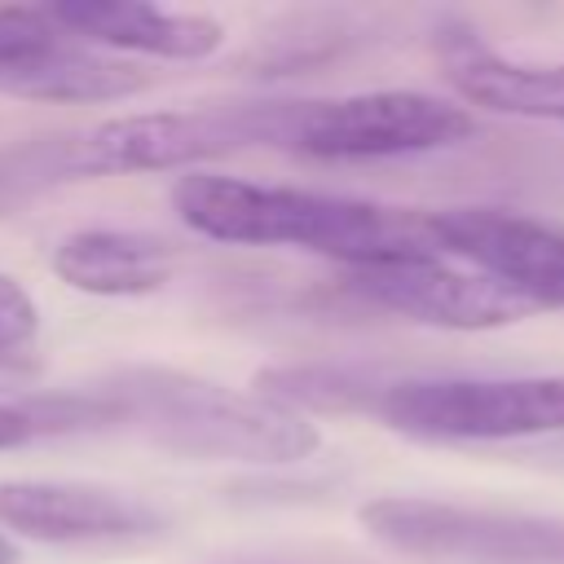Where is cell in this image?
Listing matches in <instances>:
<instances>
[{
	"label": "cell",
	"instance_id": "1",
	"mask_svg": "<svg viewBox=\"0 0 564 564\" xmlns=\"http://www.w3.org/2000/svg\"><path fill=\"white\" fill-rule=\"evenodd\" d=\"M172 207L203 238L234 247H300L330 256L348 269L432 247L423 229V212L414 207H383L366 198L317 194L295 185H260L216 172L176 176Z\"/></svg>",
	"mask_w": 564,
	"mask_h": 564
},
{
	"label": "cell",
	"instance_id": "2",
	"mask_svg": "<svg viewBox=\"0 0 564 564\" xmlns=\"http://www.w3.org/2000/svg\"><path fill=\"white\" fill-rule=\"evenodd\" d=\"M93 392L110 405V423L176 458L278 467L304 463L322 445L308 414L172 366H123L93 383Z\"/></svg>",
	"mask_w": 564,
	"mask_h": 564
},
{
	"label": "cell",
	"instance_id": "3",
	"mask_svg": "<svg viewBox=\"0 0 564 564\" xmlns=\"http://www.w3.org/2000/svg\"><path fill=\"white\" fill-rule=\"evenodd\" d=\"M278 101L256 106H207V110H145L101 119L75 137H53L9 154L22 181L48 185L66 176H128V172H194L198 163L273 145Z\"/></svg>",
	"mask_w": 564,
	"mask_h": 564
},
{
	"label": "cell",
	"instance_id": "4",
	"mask_svg": "<svg viewBox=\"0 0 564 564\" xmlns=\"http://www.w3.org/2000/svg\"><path fill=\"white\" fill-rule=\"evenodd\" d=\"M471 132V110L449 97L419 88H375L317 101H278L273 145L304 159L361 163L449 150Z\"/></svg>",
	"mask_w": 564,
	"mask_h": 564
},
{
	"label": "cell",
	"instance_id": "5",
	"mask_svg": "<svg viewBox=\"0 0 564 564\" xmlns=\"http://www.w3.org/2000/svg\"><path fill=\"white\" fill-rule=\"evenodd\" d=\"M361 529L423 564H564V516L454 502V498H370L357 511Z\"/></svg>",
	"mask_w": 564,
	"mask_h": 564
},
{
	"label": "cell",
	"instance_id": "6",
	"mask_svg": "<svg viewBox=\"0 0 564 564\" xmlns=\"http://www.w3.org/2000/svg\"><path fill=\"white\" fill-rule=\"evenodd\" d=\"M383 427L414 441H516L564 432V375L397 379L379 392Z\"/></svg>",
	"mask_w": 564,
	"mask_h": 564
},
{
	"label": "cell",
	"instance_id": "7",
	"mask_svg": "<svg viewBox=\"0 0 564 564\" xmlns=\"http://www.w3.org/2000/svg\"><path fill=\"white\" fill-rule=\"evenodd\" d=\"M348 286L375 308H388L441 330H498L542 313L533 300H524L507 282L463 260H449L436 247L348 269Z\"/></svg>",
	"mask_w": 564,
	"mask_h": 564
},
{
	"label": "cell",
	"instance_id": "8",
	"mask_svg": "<svg viewBox=\"0 0 564 564\" xmlns=\"http://www.w3.org/2000/svg\"><path fill=\"white\" fill-rule=\"evenodd\" d=\"M432 247L449 260H463L538 308H564V229L502 212V207H441L423 212Z\"/></svg>",
	"mask_w": 564,
	"mask_h": 564
},
{
	"label": "cell",
	"instance_id": "9",
	"mask_svg": "<svg viewBox=\"0 0 564 564\" xmlns=\"http://www.w3.org/2000/svg\"><path fill=\"white\" fill-rule=\"evenodd\" d=\"M0 529L44 546H128L163 529V516L119 489L79 480H0Z\"/></svg>",
	"mask_w": 564,
	"mask_h": 564
},
{
	"label": "cell",
	"instance_id": "10",
	"mask_svg": "<svg viewBox=\"0 0 564 564\" xmlns=\"http://www.w3.org/2000/svg\"><path fill=\"white\" fill-rule=\"evenodd\" d=\"M48 13L84 44L115 53H145L163 62H203L225 44V26L207 13L132 4V0H66Z\"/></svg>",
	"mask_w": 564,
	"mask_h": 564
},
{
	"label": "cell",
	"instance_id": "11",
	"mask_svg": "<svg viewBox=\"0 0 564 564\" xmlns=\"http://www.w3.org/2000/svg\"><path fill=\"white\" fill-rule=\"evenodd\" d=\"M445 79L463 106L564 123V62H520L494 53L476 35H454L445 40Z\"/></svg>",
	"mask_w": 564,
	"mask_h": 564
},
{
	"label": "cell",
	"instance_id": "12",
	"mask_svg": "<svg viewBox=\"0 0 564 564\" xmlns=\"http://www.w3.org/2000/svg\"><path fill=\"white\" fill-rule=\"evenodd\" d=\"M150 88V75L115 53H101L70 31H62L48 48L31 53L0 70V93L18 101L48 106H88V101H123Z\"/></svg>",
	"mask_w": 564,
	"mask_h": 564
},
{
	"label": "cell",
	"instance_id": "13",
	"mask_svg": "<svg viewBox=\"0 0 564 564\" xmlns=\"http://www.w3.org/2000/svg\"><path fill=\"white\" fill-rule=\"evenodd\" d=\"M176 269V247L145 229H75L53 247V273L84 295H150Z\"/></svg>",
	"mask_w": 564,
	"mask_h": 564
},
{
	"label": "cell",
	"instance_id": "14",
	"mask_svg": "<svg viewBox=\"0 0 564 564\" xmlns=\"http://www.w3.org/2000/svg\"><path fill=\"white\" fill-rule=\"evenodd\" d=\"M388 383L352 370V366H273L256 375V392L304 414V410H322V414H348V410H375L379 392Z\"/></svg>",
	"mask_w": 564,
	"mask_h": 564
},
{
	"label": "cell",
	"instance_id": "15",
	"mask_svg": "<svg viewBox=\"0 0 564 564\" xmlns=\"http://www.w3.org/2000/svg\"><path fill=\"white\" fill-rule=\"evenodd\" d=\"M110 405L84 388V392H22L0 397V449H18L48 436H70L84 427H106Z\"/></svg>",
	"mask_w": 564,
	"mask_h": 564
},
{
	"label": "cell",
	"instance_id": "16",
	"mask_svg": "<svg viewBox=\"0 0 564 564\" xmlns=\"http://www.w3.org/2000/svg\"><path fill=\"white\" fill-rule=\"evenodd\" d=\"M66 26L48 9L31 4H0V70L13 62H26L31 53L48 48Z\"/></svg>",
	"mask_w": 564,
	"mask_h": 564
},
{
	"label": "cell",
	"instance_id": "17",
	"mask_svg": "<svg viewBox=\"0 0 564 564\" xmlns=\"http://www.w3.org/2000/svg\"><path fill=\"white\" fill-rule=\"evenodd\" d=\"M35 330H40V308L31 291L18 278L0 273V375L13 370V361L31 348Z\"/></svg>",
	"mask_w": 564,
	"mask_h": 564
},
{
	"label": "cell",
	"instance_id": "18",
	"mask_svg": "<svg viewBox=\"0 0 564 564\" xmlns=\"http://www.w3.org/2000/svg\"><path fill=\"white\" fill-rule=\"evenodd\" d=\"M26 189H31V185L22 181L18 163H13V159H0V212H4V207H13V203L26 194Z\"/></svg>",
	"mask_w": 564,
	"mask_h": 564
},
{
	"label": "cell",
	"instance_id": "19",
	"mask_svg": "<svg viewBox=\"0 0 564 564\" xmlns=\"http://www.w3.org/2000/svg\"><path fill=\"white\" fill-rule=\"evenodd\" d=\"M13 560H18V551H13V542L0 533V564H13Z\"/></svg>",
	"mask_w": 564,
	"mask_h": 564
}]
</instances>
